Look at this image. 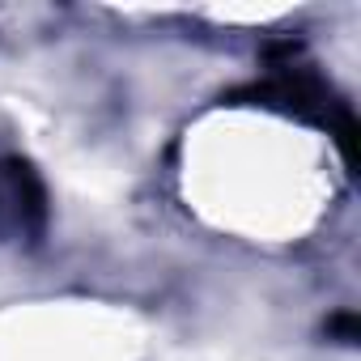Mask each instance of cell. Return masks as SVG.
<instances>
[{"mask_svg": "<svg viewBox=\"0 0 361 361\" xmlns=\"http://www.w3.org/2000/svg\"><path fill=\"white\" fill-rule=\"evenodd\" d=\"M230 98H247L255 106H272V111H285L293 119H306V123H319L327 132H336V140L344 145V153L353 157V136H357V123H353V111L306 68V64H293V60H281L272 64V77L259 81V85H247Z\"/></svg>", "mask_w": 361, "mask_h": 361, "instance_id": "1", "label": "cell"}, {"mask_svg": "<svg viewBox=\"0 0 361 361\" xmlns=\"http://www.w3.org/2000/svg\"><path fill=\"white\" fill-rule=\"evenodd\" d=\"M47 221V196L30 161L0 157V238H35Z\"/></svg>", "mask_w": 361, "mask_h": 361, "instance_id": "2", "label": "cell"}]
</instances>
